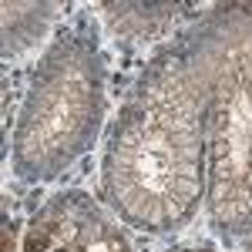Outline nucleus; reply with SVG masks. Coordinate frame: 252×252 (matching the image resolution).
Returning a JSON list of instances; mask_svg holds the SVG:
<instances>
[{"label": "nucleus", "instance_id": "obj_1", "mask_svg": "<svg viewBox=\"0 0 252 252\" xmlns=\"http://www.w3.org/2000/svg\"><path fill=\"white\" fill-rule=\"evenodd\" d=\"M47 246H51L47 232H34V235H27V242H24V252H44Z\"/></svg>", "mask_w": 252, "mask_h": 252}]
</instances>
